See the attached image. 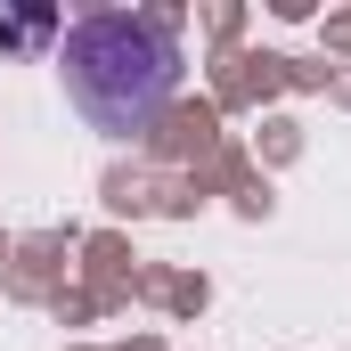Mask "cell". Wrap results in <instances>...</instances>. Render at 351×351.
<instances>
[{
    "label": "cell",
    "instance_id": "obj_1",
    "mask_svg": "<svg viewBox=\"0 0 351 351\" xmlns=\"http://www.w3.org/2000/svg\"><path fill=\"white\" fill-rule=\"evenodd\" d=\"M172 82H180V58L147 16H82L66 33V98L106 139L147 131L156 106L172 98Z\"/></svg>",
    "mask_w": 351,
    "mask_h": 351
}]
</instances>
